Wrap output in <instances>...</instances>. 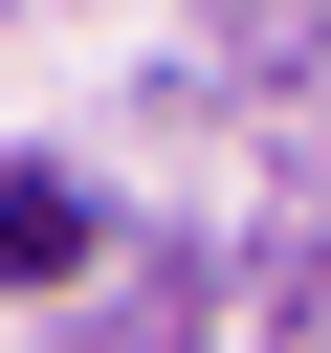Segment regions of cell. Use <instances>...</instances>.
I'll list each match as a JSON object with an SVG mask.
<instances>
[{
	"label": "cell",
	"instance_id": "6da1fadb",
	"mask_svg": "<svg viewBox=\"0 0 331 353\" xmlns=\"http://www.w3.org/2000/svg\"><path fill=\"white\" fill-rule=\"evenodd\" d=\"M66 265H88V199H66V176H22V154H0V287H66Z\"/></svg>",
	"mask_w": 331,
	"mask_h": 353
}]
</instances>
